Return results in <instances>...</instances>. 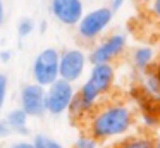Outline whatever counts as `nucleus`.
Listing matches in <instances>:
<instances>
[{"mask_svg":"<svg viewBox=\"0 0 160 148\" xmlns=\"http://www.w3.org/2000/svg\"><path fill=\"white\" fill-rule=\"evenodd\" d=\"M134 110L122 102H112L100 105L88 119V134L100 143L119 141L129 136L134 127Z\"/></svg>","mask_w":160,"mask_h":148,"instance_id":"nucleus-1","label":"nucleus"},{"mask_svg":"<svg viewBox=\"0 0 160 148\" xmlns=\"http://www.w3.org/2000/svg\"><path fill=\"white\" fill-rule=\"evenodd\" d=\"M59 64H60V52L57 48L48 47L40 50L31 64L33 83L43 86V88H48L52 83L60 79Z\"/></svg>","mask_w":160,"mask_h":148,"instance_id":"nucleus-2","label":"nucleus"},{"mask_svg":"<svg viewBox=\"0 0 160 148\" xmlns=\"http://www.w3.org/2000/svg\"><path fill=\"white\" fill-rule=\"evenodd\" d=\"M114 19V12L108 9V5L97 7V9L84 12L81 21L78 23V36L84 41H95L107 31Z\"/></svg>","mask_w":160,"mask_h":148,"instance_id":"nucleus-3","label":"nucleus"},{"mask_svg":"<svg viewBox=\"0 0 160 148\" xmlns=\"http://www.w3.org/2000/svg\"><path fill=\"white\" fill-rule=\"evenodd\" d=\"M128 48V36L124 33H110L100 40L90 52V62L93 64H112L115 59H119Z\"/></svg>","mask_w":160,"mask_h":148,"instance_id":"nucleus-4","label":"nucleus"},{"mask_svg":"<svg viewBox=\"0 0 160 148\" xmlns=\"http://www.w3.org/2000/svg\"><path fill=\"white\" fill-rule=\"evenodd\" d=\"M74 96H76V88L72 83L57 79L47 88V114L53 117L64 115L66 112H69Z\"/></svg>","mask_w":160,"mask_h":148,"instance_id":"nucleus-5","label":"nucleus"},{"mask_svg":"<svg viewBox=\"0 0 160 148\" xmlns=\"http://www.w3.org/2000/svg\"><path fill=\"white\" fill-rule=\"evenodd\" d=\"M88 55L81 48H66L60 52V64H59V74L60 79L67 83H76L83 78L88 65Z\"/></svg>","mask_w":160,"mask_h":148,"instance_id":"nucleus-6","label":"nucleus"},{"mask_svg":"<svg viewBox=\"0 0 160 148\" xmlns=\"http://www.w3.org/2000/svg\"><path fill=\"white\" fill-rule=\"evenodd\" d=\"M19 107L28 114V117H43L47 114V88L36 83H26L19 91Z\"/></svg>","mask_w":160,"mask_h":148,"instance_id":"nucleus-7","label":"nucleus"},{"mask_svg":"<svg viewBox=\"0 0 160 148\" xmlns=\"http://www.w3.org/2000/svg\"><path fill=\"white\" fill-rule=\"evenodd\" d=\"M100 100H102V95L98 93V89L90 81H84L76 89V96H74V102L69 109V114L72 117L90 115V114H93L100 107L98 105Z\"/></svg>","mask_w":160,"mask_h":148,"instance_id":"nucleus-8","label":"nucleus"},{"mask_svg":"<svg viewBox=\"0 0 160 148\" xmlns=\"http://www.w3.org/2000/svg\"><path fill=\"white\" fill-rule=\"evenodd\" d=\"M50 12L64 26H78L84 16L83 0H50Z\"/></svg>","mask_w":160,"mask_h":148,"instance_id":"nucleus-9","label":"nucleus"},{"mask_svg":"<svg viewBox=\"0 0 160 148\" xmlns=\"http://www.w3.org/2000/svg\"><path fill=\"white\" fill-rule=\"evenodd\" d=\"M95 88L98 89L102 96L110 93V89L114 88L115 83V69L112 64H93L90 69L88 79Z\"/></svg>","mask_w":160,"mask_h":148,"instance_id":"nucleus-10","label":"nucleus"},{"mask_svg":"<svg viewBox=\"0 0 160 148\" xmlns=\"http://www.w3.org/2000/svg\"><path fill=\"white\" fill-rule=\"evenodd\" d=\"M4 119H5V122L9 124L12 134H18V136H28L29 134V126H28L29 117L21 107H19V109L9 110Z\"/></svg>","mask_w":160,"mask_h":148,"instance_id":"nucleus-11","label":"nucleus"},{"mask_svg":"<svg viewBox=\"0 0 160 148\" xmlns=\"http://www.w3.org/2000/svg\"><path fill=\"white\" fill-rule=\"evenodd\" d=\"M131 60H132V65H134L138 71L146 72L150 67H152L153 60H155V52H153L152 47L141 45V47H138V48H134V50H132Z\"/></svg>","mask_w":160,"mask_h":148,"instance_id":"nucleus-12","label":"nucleus"},{"mask_svg":"<svg viewBox=\"0 0 160 148\" xmlns=\"http://www.w3.org/2000/svg\"><path fill=\"white\" fill-rule=\"evenodd\" d=\"M110 148H155V140L146 134H132L115 141Z\"/></svg>","mask_w":160,"mask_h":148,"instance_id":"nucleus-13","label":"nucleus"},{"mask_svg":"<svg viewBox=\"0 0 160 148\" xmlns=\"http://www.w3.org/2000/svg\"><path fill=\"white\" fill-rule=\"evenodd\" d=\"M141 89H143V93H146L148 96L160 100V78L155 72V69H153V71H146V74L143 76Z\"/></svg>","mask_w":160,"mask_h":148,"instance_id":"nucleus-14","label":"nucleus"},{"mask_svg":"<svg viewBox=\"0 0 160 148\" xmlns=\"http://www.w3.org/2000/svg\"><path fill=\"white\" fill-rule=\"evenodd\" d=\"M33 145H35V148H66L60 141H57L55 138L48 136V134H35V138H33Z\"/></svg>","mask_w":160,"mask_h":148,"instance_id":"nucleus-15","label":"nucleus"},{"mask_svg":"<svg viewBox=\"0 0 160 148\" xmlns=\"http://www.w3.org/2000/svg\"><path fill=\"white\" fill-rule=\"evenodd\" d=\"M72 148H102V143L91 134H79L72 143Z\"/></svg>","mask_w":160,"mask_h":148,"instance_id":"nucleus-16","label":"nucleus"},{"mask_svg":"<svg viewBox=\"0 0 160 148\" xmlns=\"http://www.w3.org/2000/svg\"><path fill=\"white\" fill-rule=\"evenodd\" d=\"M141 122L146 127H155L160 122V115L153 109H143L141 110Z\"/></svg>","mask_w":160,"mask_h":148,"instance_id":"nucleus-17","label":"nucleus"},{"mask_svg":"<svg viewBox=\"0 0 160 148\" xmlns=\"http://www.w3.org/2000/svg\"><path fill=\"white\" fill-rule=\"evenodd\" d=\"M33 31H35V21H33L31 17H24V19L19 21V24H18L19 38H28Z\"/></svg>","mask_w":160,"mask_h":148,"instance_id":"nucleus-18","label":"nucleus"},{"mask_svg":"<svg viewBox=\"0 0 160 148\" xmlns=\"http://www.w3.org/2000/svg\"><path fill=\"white\" fill-rule=\"evenodd\" d=\"M7 93H9V79L4 72H0V112L4 110L7 103Z\"/></svg>","mask_w":160,"mask_h":148,"instance_id":"nucleus-19","label":"nucleus"},{"mask_svg":"<svg viewBox=\"0 0 160 148\" xmlns=\"http://www.w3.org/2000/svg\"><path fill=\"white\" fill-rule=\"evenodd\" d=\"M7 148H35V145L29 140H18V141H12Z\"/></svg>","mask_w":160,"mask_h":148,"instance_id":"nucleus-20","label":"nucleus"},{"mask_svg":"<svg viewBox=\"0 0 160 148\" xmlns=\"http://www.w3.org/2000/svg\"><path fill=\"white\" fill-rule=\"evenodd\" d=\"M12 136V131L11 127H9V124L5 122V119L0 120V140H4V138H9Z\"/></svg>","mask_w":160,"mask_h":148,"instance_id":"nucleus-21","label":"nucleus"},{"mask_svg":"<svg viewBox=\"0 0 160 148\" xmlns=\"http://www.w3.org/2000/svg\"><path fill=\"white\" fill-rule=\"evenodd\" d=\"M150 10H152V14L160 21V0H153V2L150 3Z\"/></svg>","mask_w":160,"mask_h":148,"instance_id":"nucleus-22","label":"nucleus"},{"mask_svg":"<svg viewBox=\"0 0 160 148\" xmlns=\"http://www.w3.org/2000/svg\"><path fill=\"white\" fill-rule=\"evenodd\" d=\"M124 2H126V0H110V3H108V9H110L112 12H117V10L122 9Z\"/></svg>","mask_w":160,"mask_h":148,"instance_id":"nucleus-23","label":"nucleus"},{"mask_svg":"<svg viewBox=\"0 0 160 148\" xmlns=\"http://www.w3.org/2000/svg\"><path fill=\"white\" fill-rule=\"evenodd\" d=\"M5 21V5H4V0H0V28Z\"/></svg>","mask_w":160,"mask_h":148,"instance_id":"nucleus-24","label":"nucleus"},{"mask_svg":"<svg viewBox=\"0 0 160 148\" xmlns=\"http://www.w3.org/2000/svg\"><path fill=\"white\" fill-rule=\"evenodd\" d=\"M11 59V52H0V60L2 62H9Z\"/></svg>","mask_w":160,"mask_h":148,"instance_id":"nucleus-25","label":"nucleus"},{"mask_svg":"<svg viewBox=\"0 0 160 148\" xmlns=\"http://www.w3.org/2000/svg\"><path fill=\"white\" fill-rule=\"evenodd\" d=\"M155 148H160V138H158V140H155Z\"/></svg>","mask_w":160,"mask_h":148,"instance_id":"nucleus-26","label":"nucleus"},{"mask_svg":"<svg viewBox=\"0 0 160 148\" xmlns=\"http://www.w3.org/2000/svg\"><path fill=\"white\" fill-rule=\"evenodd\" d=\"M155 72L158 74V78H160V65H157V67H155Z\"/></svg>","mask_w":160,"mask_h":148,"instance_id":"nucleus-27","label":"nucleus"},{"mask_svg":"<svg viewBox=\"0 0 160 148\" xmlns=\"http://www.w3.org/2000/svg\"><path fill=\"white\" fill-rule=\"evenodd\" d=\"M139 2H143V3H152L153 0H139Z\"/></svg>","mask_w":160,"mask_h":148,"instance_id":"nucleus-28","label":"nucleus"}]
</instances>
